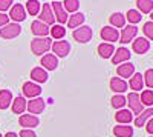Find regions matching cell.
I'll return each mask as SVG.
<instances>
[{
    "mask_svg": "<svg viewBox=\"0 0 153 137\" xmlns=\"http://www.w3.org/2000/svg\"><path fill=\"white\" fill-rule=\"evenodd\" d=\"M117 72H118V76H120V79L121 77H132L133 74H135V65H132L130 62H124L123 65H120L118 68H117Z\"/></svg>",
    "mask_w": 153,
    "mask_h": 137,
    "instance_id": "cell-20",
    "label": "cell"
},
{
    "mask_svg": "<svg viewBox=\"0 0 153 137\" xmlns=\"http://www.w3.org/2000/svg\"><path fill=\"white\" fill-rule=\"evenodd\" d=\"M129 60H130V51L124 46L118 48L112 56V63L113 65H121V63H124V62H129Z\"/></svg>",
    "mask_w": 153,
    "mask_h": 137,
    "instance_id": "cell-10",
    "label": "cell"
},
{
    "mask_svg": "<svg viewBox=\"0 0 153 137\" xmlns=\"http://www.w3.org/2000/svg\"><path fill=\"white\" fill-rule=\"evenodd\" d=\"M112 106L113 108H117V109H123V106L126 105V97L123 94H115L112 97Z\"/></svg>",
    "mask_w": 153,
    "mask_h": 137,
    "instance_id": "cell-36",
    "label": "cell"
},
{
    "mask_svg": "<svg viewBox=\"0 0 153 137\" xmlns=\"http://www.w3.org/2000/svg\"><path fill=\"white\" fill-rule=\"evenodd\" d=\"M38 17H40V22H43L45 25H54L55 23V16L52 12V8H51L49 3H43L40 12H38Z\"/></svg>",
    "mask_w": 153,
    "mask_h": 137,
    "instance_id": "cell-5",
    "label": "cell"
},
{
    "mask_svg": "<svg viewBox=\"0 0 153 137\" xmlns=\"http://www.w3.org/2000/svg\"><path fill=\"white\" fill-rule=\"evenodd\" d=\"M40 63L43 65V66H42L43 69L54 71V69H57V66H58V59H57L54 54H45V56H42V62H40Z\"/></svg>",
    "mask_w": 153,
    "mask_h": 137,
    "instance_id": "cell-16",
    "label": "cell"
},
{
    "mask_svg": "<svg viewBox=\"0 0 153 137\" xmlns=\"http://www.w3.org/2000/svg\"><path fill=\"white\" fill-rule=\"evenodd\" d=\"M115 53V48L112 43H101L98 46V54L101 59H110Z\"/></svg>",
    "mask_w": 153,
    "mask_h": 137,
    "instance_id": "cell-24",
    "label": "cell"
},
{
    "mask_svg": "<svg viewBox=\"0 0 153 137\" xmlns=\"http://www.w3.org/2000/svg\"><path fill=\"white\" fill-rule=\"evenodd\" d=\"M8 23H9V17L6 14H3V12H0V28L8 25Z\"/></svg>",
    "mask_w": 153,
    "mask_h": 137,
    "instance_id": "cell-41",
    "label": "cell"
},
{
    "mask_svg": "<svg viewBox=\"0 0 153 137\" xmlns=\"http://www.w3.org/2000/svg\"><path fill=\"white\" fill-rule=\"evenodd\" d=\"M51 46H52V40L49 37H35L31 42V49L35 56H45V53H48Z\"/></svg>",
    "mask_w": 153,
    "mask_h": 137,
    "instance_id": "cell-1",
    "label": "cell"
},
{
    "mask_svg": "<svg viewBox=\"0 0 153 137\" xmlns=\"http://www.w3.org/2000/svg\"><path fill=\"white\" fill-rule=\"evenodd\" d=\"M31 31H32V34H35L38 37H48L49 26L45 25L43 22H40V20H34L32 25H31Z\"/></svg>",
    "mask_w": 153,
    "mask_h": 137,
    "instance_id": "cell-17",
    "label": "cell"
},
{
    "mask_svg": "<svg viewBox=\"0 0 153 137\" xmlns=\"http://www.w3.org/2000/svg\"><path fill=\"white\" fill-rule=\"evenodd\" d=\"M143 79L146 80V85L149 88H153V69H147L146 74L143 76Z\"/></svg>",
    "mask_w": 153,
    "mask_h": 137,
    "instance_id": "cell-38",
    "label": "cell"
},
{
    "mask_svg": "<svg viewBox=\"0 0 153 137\" xmlns=\"http://www.w3.org/2000/svg\"><path fill=\"white\" fill-rule=\"evenodd\" d=\"M115 120H117L120 125H130V122L133 120V114L129 109H120L115 114Z\"/></svg>",
    "mask_w": 153,
    "mask_h": 137,
    "instance_id": "cell-18",
    "label": "cell"
},
{
    "mask_svg": "<svg viewBox=\"0 0 153 137\" xmlns=\"http://www.w3.org/2000/svg\"><path fill=\"white\" fill-rule=\"evenodd\" d=\"M113 134L117 137H132L133 135V126L130 125H118L113 128Z\"/></svg>",
    "mask_w": 153,
    "mask_h": 137,
    "instance_id": "cell-23",
    "label": "cell"
},
{
    "mask_svg": "<svg viewBox=\"0 0 153 137\" xmlns=\"http://www.w3.org/2000/svg\"><path fill=\"white\" fill-rule=\"evenodd\" d=\"M19 137H37V135H35V132L32 129H22Z\"/></svg>",
    "mask_w": 153,
    "mask_h": 137,
    "instance_id": "cell-40",
    "label": "cell"
},
{
    "mask_svg": "<svg viewBox=\"0 0 153 137\" xmlns=\"http://www.w3.org/2000/svg\"><path fill=\"white\" fill-rule=\"evenodd\" d=\"M12 103V93L9 90L0 91V109H6Z\"/></svg>",
    "mask_w": 153,
    "mask_h": 137,
    "instance_id": "cell-26",
    "label": "cell"
},
{
    "mask_svg": "<svg viewBox=\"0 0 153 137\" xmlns=\"http://www.w3.org/2000/svg\"><path fill=\"white\" fill-rule=\"evenodd\" d=\"M11 105H12V113L14 114H23L26 111V100H25V97H16Z\"/></svg>",
    "mask_w": 153,
    "mask_h": 137,
    "instance_id": "cell-22",
    "label": "cell"
},
{
    "mask_svg": "<svg viewBox=\"0 0 153 137\" xmlns=\"http://www.w3.org/2000/svg\"><path fill=\"white\" fill-rule=\"evenodd\" d=\"M51 8H52V12H54V16H55V19L60 22V25H63V23H66L68 22V12L65 11V8H63V5L60 3V2H55L51 5Z\"/></svg>",
    "mask_w": 153,
    "mask_h": 137,
    "instance_id": "cell-13",
    "label": "cell"
},
{
    "mask_svg": "<svg viewBox=\"0 0 153 137\" xmlns=\"http://www.w3.org/2000/svg\"><path fill=\"white\" fill-rule=\"evenodd\" d=\"M49 34L54 37V39H63L66 35V28L63 25H54L52 28H49Z\"/></svg>",
    "mask_w": 153,
    "mask_h": 137,
    "instance_id": "cell-31",
    "label": "cell"
},
{
    "mask_svg": "<svg viewBox=\"0 0 153 137\" xmlns=\"http://www.w3.org/2000/svg\"><path fill=\"white\" fill-rule=\"evenodd\" d=\"M152 116H153V108H147V109H144L141 114H138V117L135 119V125L136 126H144L146 125V122L149 120V119H152Z\"/></svg>",
    "mask_w": 153,
    "mask_h": 137,
    "instance_id": "cell-25",
    "label": "cell"
},
{
    "mask_svg": "<svg viewBox=\"0 0 153 137\" xmlns=\"http://www.w3.org/2000/svg\"><path fill=\"white\" fill-rule=\"evenodd\" d=\"M0 137H3V135H2V134H0Z\"/></svg>",
    "mask_w": 153,
    "mask_h": 137,
    "instance_id": "cell-44",
    "label": "cell"
},
{
    "mask_svg": "<svg viewBox=\"0 0 153 137\" xmlns=\"http://www.w3.org/2000/svg\"><path fill=\"white\" fill-rule=\"evenodd\" d=\"M129 86H130L132 90H135V91L143 90V86H144V79H143L141 74H139V72L133 74L132 79H130V82H129Z\"/></svg>",
    "mask_w": 153,
    "mask_h": 137,
    "instance_id": "cell-28",
    "label": "cell"
},
{
    "mask_svg": "<svg viewBox=\"0 0 153 137\" xmlns=\"http://www.w3.org/2000/svg\"><path fill=\"white\" fill-rule=\"evenodd\" d=\"M31 79L34 82H38V83H45L48 80V72L42 66H37V68H34L31 71Z\"/></svg>",
    "mask_w": 153,
    "mask_h": 137,
    "instance_id": "cell-21",
    "label": "cell"
},
{
    "mask_svg": "<svg viewBox=\"0 0 153 137\" xmlns=\"http://www.w3.org/2000/svg\"><path fill=\"white\" fill-rule=\"evenodd\" d=\"M5 137H19V135H17L16 132H6V134H5Z\"/></svg>",
    "mask_w": 153,
    "mask_h": 137,
    "instance_id": "cell-43",
    "label": "cell"
},
{
    "mask_svg": "<svg viewBox=\"0 0 153 137\" xmlns=\"http://www.w3.org/2000/svg\"><path fill=\"white\" fill-rule=\"evenodd\" d=\"M126 103H129V108H130L132 114H141L144 111V105L141 103V99H139L138 93H130L126 97Z\"/></svg>",
    "mask_w": 153,
    "mask_h": 137,
    "instance_id": "cell-3",
    "label": "cell"
},
{
    "mask_svg": "<svg viewBox=\"0 0 153 137\" xmlns=\"http://www.w3.org/2000/svg\"><path fill=\"white\" fill-rule=\"evenodd\" d=\"M100 35H101V39H103V40H107V43H113V42H117L120 39L118 29L113 28V26H104L103 29H101Z\"/></svg>",
    "mask_w": 153,
    "mask_h": 137,
    "instance_id": "cell-11",
    "label": "cell"
},
{
    "mask_svg": "<svg viewBox=\"0 0 153 137\" xmlns=\"http://www.w3.org/2000/svg\"><path fill=\"white\" fill-rule=\"evenodd\" d=\"M9 19L14 20V23H19V22H23L26 19V11H25V6H22L20 3H16L9 8Z\"/></svg>",
    "mask_w": 153,
    "mask_h": 137,
    "instance_id": "cell-7",
    "label": "cell"
},
{
    "mask_svg": "<svg viewBox=\"0 0 153 137\" xmlns=\"http://www.w3.org/2000/svg\"><path fill=\"white\" fill-rule=\"evenodd\" d=\"M146 128H147V131H149L150 134L153 132V119H149V120H147V126H146Z\"/></svg>",
    "mask_w": 153,
    "mask_h": 137,
    "instance_id": "cell-42",
    "label": "cell"
},
{
    "mask_svg": "<svg viewBox=\"0 0 153 137\" xmlns=\"http://www.w3.org/2000/svg\"><path fill=\"white\" fill-rule=\"evenodd\" d=\"M61 5L66 12H76L78 6H80V0H65Z\"/></svg>",
    "mask_w": 153,
    "mask_h": 137,
    "instance_id": "cell-34",
    "label": "cell"
},
{
    "mask_svg": "<svg viewBox=\"0 0 153 137\" xmlns=\"http://www.w3.org/2000/svg\"><path fill=\"white\" fill-rule=\"evenodd\" d=\"M19 122H20V125L23 126V129H32V128L38 126V123H40L38 117L32 116V114H22Z\"/></svg>",
    "mask_w": 153,
    "mask_h": 137,
    "instance_id": "cell-12",
    "label": "cell"
},
{
    "mask_svg": "<svg viewBox=\"0 0 153 137\" xmlns=\"http://www.w3.org/2000/svg\"><path fill=\"white\" fill-rule=\"evenodd\" d=\"M57 2H58V0H57Z\"/></svg>",
    "mask_w": 153,
    "mask_h": 137,
    "instance_id": "cell-45",
    "label": "cell"
},
{
    "mask_svg": "<svg viewBox=\"0 0 153 137\" xmlns=\"http://www.w3.org/2000/svg\"><path fill=\"white\" fill-rule=\"evenodd\" d=\"M110 90L115 94H123L124 91H127V82L120 77H113L110 80Z\"/></svg>",
    "mask_w": 153,
    "mask_h": 137,
    "instance_id": "cell-19",
    "label": "cell"
},
{
    "mask_svg": "<svg viewBox=\"0 0 153 137\" xmlns=\"http://www.w3.org/2000/svg\"><path fill=\"white\" fill-rule=\"evenodd\" d=\"M46 103L43 99L40 97H35V99H31V102H26V109L29 111V114H40L43 113V109H45Z\"/></svg>",
    "mask_w": 153,
    "mask_h": 137,
    "instance_id": "cell-9",
    "label": "cell"
},
{
    "mask_svg": "<svg viewBox=\"0 0 153 137\" xmlns=\"http://www.w3.org/2000/svg\"><path fill=\"white\" fill-rule=\"evenodd\" d=\"M136 6L139 8V12L149 14L153 9V0H136Z\"/></svg>",
    "mask_w": 153,
    "mask_h": 137,
    "instance_id": "cell-32",
    "label": "cell"
},
{
    "mask_svg": "<svg viewBox=\"0 0 153 137\" xmlns=\"http://www.w3.org/2000/svg\"><path fill=\"white\" fill-rule=\"evenodd\" d=\"M139 99H141V103H143V105L152 108V105H153V91H152V90L143 91L141 96H139Z\"/></svg>",
    "mask_w": 153,
    "mask_h": 137,
    "instance_id": "cell-33",
    "label": "cell"
},
{
    "mask_svg": "<svg viewBox=\"0 0 153 137\" xmlns=\"http://www.w3.org/2000/svg\"><path fill=\"white\" fill-rule=\"evenodd\" d=\"M92 35H94V31H92L91 26H87V25H81V26L75 28L74 32H72V37L78 43H87L92 39Z\"/></svg>",
    "mask_w": 153,
    "mask_h": 137,
    "instance_id": "cell-2",
    "label": "cell"
},
{
    "mask_svg": "<svg viewBox=\"0 0 153 137\" xmlns=\"http://www.w3.org/2000/svg\"><path fill=\"white\" fill-rule=\"evenodd\" d=\"M136 34H138V28L135 26V25H127V26H123V31L120 34L118 40L121 43H129L136 37Z\"/></svg>",
    "mask_w": 153,
    "mask_h": 137,
    "instance_id": "cell-6",
    "label": "cell"
},
{
    "mask_svg": "<svg viewBox=\"0 0 153 137\" xmlns=\"http://www.w3.org/2000/svg\"><path fill=\"white\" fill-rule=\"evenodd\" d=\"M51 49L55 53L54 56L55 57H66L71 51V45L66 42V40H57L52 43V46H51Z\"/></svg>",
    "mask_w": 153,
    "mask_h": 137,
    "instance_id": "cell-8",
    "label": "cell"
},
{
    "mask_svg": "<svg viewBox=\"0 0 153 137\" xmlns=\"http://www.w3.org/2000/svg\"><path fill=\"white\" fill-rule=\"evenodd\" d=\"M20 32H22V28H20L19 23H8V25L0 28V37H2V39H6V40L16 39Z\"/></svg>",
    "mask_w": 153,
    "mask_h": 137,
    "instance_id": "cell-4",
    "label": "cell"
},
{
    "mask_svg": "<svg viewBox=\"0 0 153 137\" xmlns=\"http://www.w3.org/2000/svg\"><path fill=\"white\" fill-rule=\"evenodd\" d=\"M143 31H144V34H146V39H147V40H152V39H153V23H152V22H147V23L144 25Z\"/></svg>",
    "mask_w": 153,
    "mask_h": 137,
    "instance_id": "cell-37",
    "label": "cell"
},
{
    "mask_svg": "<svg viewBox=\"0 0 153 137\" xmlns=\"http://www.w3.org/2000/svg\"><path fill=\"white\" fill-rule=\"evenodd\" d=\"M124 17L129 20L132 25H135V23H138V22H141V17H143V16H141V12L136 11V9H129Z\"/></svg>",
    "mask_w": 153,
    "mask_h": 137,
    "instance_id": "cell-35",
    "label": "cell"
},
{
    "mask_svg": "<svg viewBox=\"0 0 153 137\" xmlns=\"http://www.w3.org/2000/svg\"><path fill=\"white\" fill-rule=\"evenodd\" d=\"M109 20H110L113 28H123L126 25V17H124V14H121V12H113Z\"/></svg>",
    "mask_w": 153,
    "mask_h": 137,
    "instance_id": "cell-29",
    "label": "cell"
},
{
    "mask_svg": "<svg viewBox=\"0 0 153 137\" xmlns=\"http://www.w3.org/2000/svg\"><path fill=\"white\" fill-rule=\"evenodd\" d=\"M83 22H84V14H81V12H74L68 20V26L69 28H78L83 25Z\"/></svg>",
    "mask_w": 153,
    "mask_h": 137,
    "instance_id": "cell-27",
    "label": "cell"
},
{
    "mask_svg": "<svg viewBox=\"0 0 153 137\" xmlns=\"http://www.w3.org/2000/svg\"><path fill=\"white\" fill-rule=\"evenodd\" d=\"M42 9V3L38 2V0H28L26 2V12H29L31 16H37L38 12H40Z\"/></svg>",
    "mask_w": 153,
    "mask_h": 137,
    "instance_id": "cell-30",
    "label": "cell"
},
{
    "mask_svg": "<svg viewBox=\"0 0 153 137\" xmlns=\"http://www.w3.org/2000/svg\"><path fill=\"white\" fill-rule=\"evenodd\" d=\"M12 2H14V0H0V12L8 11L12 6Z\"/></svg>",
    "mask_w": 153,
    "mask_h": 137,
    "instance_id": "cell-39",
    "label": "cell"
},
{
    "mask_svg": "<svg viewBox=\"0 0 153 137\" xmlns=\"http://www.w3.org/2000/svg\"><path fill=\"white\" fill-rule=\"evenodd\" d=\"M132 49H133L136 54H146L149 49H150V42L147 39H144V37H138V39L133 40Z\"/></svg>",
    "mask_w": 153,
    "mask_h": 137,
    "instance_id": "cell-14",
    "label": "cell"
},
{
    "mask_svg": "<svg viewBox=\"0 0 153 137\" xmlns=\"http://www.w3.org/2000/svg\"><path fill=\"white\" fill-rule=\"evenodd\" d=\"M40 93H42V88L35 82H26V83L23 85V94L26 96V97H29V99L38 97V96H40Z\"/></svg>",
    "mask_w": 153,
    "mask_h": 137,
    "instance_id": "cell-15",
    "label": "cell"
}]
</instances>
